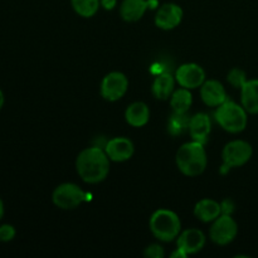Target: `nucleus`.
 <instances>
[{"mask_svg":"<svg viewBox=\"0 0 258 258\" xmlns=\"http://www.w3.org/2000/svg\"><path fill=\"white\" fill-rule=\"evenodd\" d=\"M227 80H228V82L231 83L233 87L239 88V90H241V88L243 87L244 83L248 81L247 80L246 72H244L243 70H241V68H233V70H231V72L227 76Z\"/></svg>","mask_w":258,"mask_h":258,"instance_id":"23","label":"nucleus"},{"mask_svg":"<svg viewBox=\"0 0 258 258\" xmlns=\"http://www.w3.org/2000/svg\"><path fill=\"white\" fill-rule=\"evenodd\" d=\"M183 20V9L178 4L166 3L158 9L155 14V25L163 30H171Z\"/></svg>","mask_w":258,"mask_h":258,"instance_id":"10","label":"nucleus"},{"mask_svg":"<svg viewBox=\"0 0 258 258\" xmlns=\"http://www.w3.org/2000/svg\"><path fill=\"white\" fill-rule=\"evenodd\" d=\"M193 103V96H191L190 90L188 88H179L174 91L170 97V105L174 112L186 113Z\"/></svg>","mask_w":258,"mask_h":258,"instance_id":"20","label":"nucleus"},{"mask_svg":"<svg viewBox=\"0 0 258 258\" xmlns=\"http://www.w3.org/2000/svg\"><path fill=\"white\" fill-rule=\"evenodd\" d=\"M73 10L82 18H91L98 12L101 0H71Z\"/></svg>","mask_w":258,"mask_h":258,"instance_id":"21","label":"nucleus"},{"mask_svg":"<svg viewBox=\"0 0 258 258\" xmlns=\"http://www.w3.org/2000/svg\"><path fill=\"white\" fill-rule=\"evenodd\" d=\"M15 228L12 224H3L0 226V242H10L15 238Z\"/></svg>","mask_w":258,"mask_h":258,"instance_id":"25","label":"nucleus"},{"mask_svg":"<svg viewBox=\"0 0 258 258\" xmlns=\"http://www.w3.org/2000/svg\"><path fill=\"white\" fill-rule=\"evenodd\" d=\"M247 111L242 105H238L234 101L227 100L226 102L218 106L214 112V118L217 123L223 130L231 134H239L247 127L248 117Z\"/></svg>","mask_w":258,"mask_h":258,"instance_id":"4","label":"nucleus"},{"mask_svg":"<svg viewBox=\"0 0 258 258\" xmlns=\"http://www.w3.org/2000/svg\"><path fill=\"white\" fill-rule=\"evenodd\" d=\"M222 207V214H229L232 216V213L234 212V203L232 199H224L223 202L221 203Z\"/></svg>","mask_w":258,"mask_h":258,"instance_id":"26","label":"nucleus"},{"mask_svg":"<svg viewBox=\"0 0 258 258\" xmlns=\"http://www.w3.org/2000/svg\"><path fill=\"white\" fill-rule=\"evenodd\" d=\"M148 4H149V8L155 9V8L158 7V0H148Z\"/></svg>","mask_w":258,"mask_h":258,"instance_id":"29","label":"nucleus"},{"mask_svg":"<svg viewBox=\"0 0 258 258\" xmlns=\"http://www.w3.org/2000/svg\"><path fill=\"white\" fill-rule=\"evenodd\" d=\"M174 86H175V77H173L168 72L159 73L155 80H154L151 92H153L155 98L165 101L170 98L171 95H173Z\"/></svg>","mask_w":258,"mask_h":258,"instance_id":"18","label":"nucleus"},{"mask_svg":"<svg viewBox=\"0 0 258 258\" xmlns=\"http://www.w3.org/2000/svg\"><path fill=\"white\" fill-rule=\"evenodd\" d=\"M117 4V0H101V7L106 10H112Z\"/></svg>","mask_w":258,"mask_h":258,"instance_id":"27","label":"nucleus"},{"mask_svg":"<svg viewBox=\"0 0 258 258\" xmlns=\"http://www.w3.org/2000/svg\"><path fill=\"white\" fill-rule=\"evenodd\" d=\"M175 81L180 87L196 90L206 82V72L197 63H184L176 70Z\"/></svg>","mask_w":258,"mask_h":258,"instance_id":"9","label":"nucleus"},{"mask_svg":"<svg viewBox=\"0 0 258 258\" xmlns=\"http://www.w3.org/2000/svg\"><path fill=\"white\" fill-rule=\"evenodd\" d=\"M149 9L148 0H123L120 5V15L125 22L140 20Z\"/></svg>","mask_w":258,"mask_h":258,"instance_id":"15","label":"nucleus"},{"mask_svg":"<svg viewBox=\"0 0 258 258\" xmlns=\"http://www.w3.org/2000/svg\"><path fill=\"white\" fill-rule=\"evenodd\" d=\"M241 105L251 115L258 113V80H248L241 88Z\"/></svg>","mask_w":258,"mask_h":258,"instance_id":"19","label":"nucleus"},{"mask_svg":"<svg viewBox=\"0 0 258 258\" xmlns=\"http://www.w3.org/2000/svg\"><path fill=\"white\" fill-rule=\"evenodd\" d=\"M238 233V224L229 214H221L212 222L209 237L218 246H226L234 241Z\"/></svg>","mask_w":258,"mask_h":258,"instance_id":"7","label":"nucleus"},{"mask_svg":"<svg viewBox=\"0 0 258 258\" xmlns=\"http://www.w3.org/2000/svg\"><path fill=\"white\" fill-rule=\"evenodd\" d=\"M189 120H190V118L188 117L186 113L174 112L173 115H171V117L169 118L168 123V130L169 133H170V135L178 136L181 135L184 131L188 130Z\"/></svg>","mask_w":258,"mask_h":258,"instance_id":"22","label":"nucleus"},{"mask_svg":"<svg viewBox=\"0 0 258 258\" xmlns=\"http://www.w3.org/2000/svg\"><path fill=\"white\" fill-rule=\"evenodd\" d=\"M222 214L221 203L213 199H202L194 207V216L204 223H211Z\"/></svg>","mask_w":258,"mask_h":258,"instance_id":"16","label":"nucleus"},{"mask_svg":"<svg viewBox=\"0 0 258 258\" xmlns=\"http://www.w3.org/2000/svg\"><path fill=\"white\" fill-rule=\"evenodd\" d=\"M88 199V194L75 183H63L54 189L52 201L57 208L63 211H72L78 208Z\"/></svg>","mask_w":258,"mask_h":258,"instance_id":"6","label":"nucleus"},{"mask_svg":"<svg viewBox=\"0 0 258 258\" xmlns=\"http://www.w3.org/2000/svg\"><path fill=\"white\" fill-rule=\"evenodd\" d=\"M253 154V149L249 143L244 140H233L229 141L224 146L222 151V159H223V165H222L219 173L227 174L232 168H239L244 164L248 163Z\"/></svg>","mask_w":258,"mask_h":258,"instance_id":"5","label":"nucleus"},{"mask_svg":"<svg viewBox=\"0 0 258 258\" xmlns=\"http://www.w3.org/2000/svg\"><path fill=\"white\" fill-rule=\"evenodd\" d=\"M149 227L155 238L161 242H171L181 232L180 218L170 209H158L150 217Z\"/></svg>","mask_w":258,"mask_h":258,"instance_id":"3","label":"nucleus"},{"mask_svg":"<svg viewBox=\"0 0 258 258\" xmlns=\"http://www.w3.org/2000/svg\"><path fill=\"white\" fill-rule=\"evenodd\" d=\"M144 256L146 258H163L165 256V252L160 244L153 243L144 249Z\"/></svg>","mask_w":258,"mask_h":258,"instance_id":"24","label":"nucleus"},{"mask_svg":"<svg viewBox=\"0 0 258 258\" xmlns=\"http://www.w3.org/2000/svg\"><path fill=\"white\" fill-rule=\"evenodd\" d=\"M3 216H4V203H3L2 198H0V219L3 218Z\"/></svg>","mask_w":258,"mask_h":258,"instance_id":"31","label":"nucleus"},{"mask_svg":"<svg viewBox=\"0 0 258 258\" xmlns=\"http://www.w3.org/2000/svg\"><path fill=\"white\" fill-rule=\"evenodd\" d=\"M170 256L173 258H186V257H188V254H186L184 251H181V249L176 248L175 251H174L173 253L170 254Z\"/></svg>","mask_w":258,"mask_h":258,"instance_id":"28","label":"nucleus"},{"mask_svg":"<svg viewBox=\"0 0 258 258\" xmlns=\"http://www.w3.org/2000/svg\"><path fill=\"white\" fill-rule=\"evenodd\" d=\"M126 122L133 127H143L149 122L150 118V110L148 105L144 102H134L128 105V107L125 111Z\"/></svg>","mask_w":258,"mask_h":258,"instance_id":"17","label":"nucleus"},{"mask_svg":"<svg viewBox=\"0 0 258 258\" xmlns=\"http://www.w3.org/2000/svg\"><path fill=\"white\" fill-rule=\"evenodd\" d=\"M175 163L184 175L193 178L203 174L208 164L204 144L194 140L183 144L176 151Z\"/></svg>","mask_w":258,"mask_h":258,"instance_id":"2","label":"nucleus"},{"mask_svg":"<svg viewBox=\"0 0 258 258\" xmlns=\"http://www.w3.org/2000/svg\"><path fill=\"white\" fill-rule=\"evenodd\" d=\"M188 131L194 141L206 144L212 131V120L209 115L204 112H199L191 116L190 120H189Z\"/></svg>","mask_w":258,"mask_h":258,"instance_id":"14","label":"nucleus"},{"mask_svg":"<svg viewBox=\"0 0 258 258\" xmlns=\"http://www.w3.org/2000/svg\"><path fill=\"white\" fill-rule=\"evenodd\" d=\"M4 102H5V98H4V93H3V91L0 90V111H2L3 106H4Z\"/></svg>","mask_w":258,"mask_h":258,"instance_id":"30","label":"nucleus"},{"mask_svg":"<svg viewBox=\"0 0 258 258\" xmlns=\"http://www.w3.org/2000/svg\"><path fill=\"white\" fill-rule=\"evenodd\" d=\"M110 158L105 149L91 146L78 154L76 170L85 183L98 184L107 178L110 173Z\"/></svg>","mask_w":258,"mask_h":258,"instance_id":"1","label":"nucleus"},{"mask_svg":"<svg viewBox=\"0 0 258 258\" xmlns=\"http://www.w3.org/2000/svg\"><path fill=\"white\" fill-rule=\"evenodd\" d=\"M128 80L123 73L121 72H111L103 77L101 82V96L106 101L115 102L121 100L127 92Z\"/></svg>","mask_w":258,"mask_h":258,"instance_id":"8","label":"nucleus"},{"mask_svg":"<svg viewBox=\"0 0 258 258\" xmlns=\"http://www.w3.org/2000/svg\"><path fill=\"white\" fill-rule=\"evenodd\" d=\"M105 151L111 161L115 163H123L133 158L134 144L130 139L127 138H113L106 144Z\"/></svg>","mask_w":258,"mask_h":258,"instance_id":"11","label":"nucleus"},{"mask_svg":"<svg viewBox=\"0 0 258 258\" xmlns=\"http://www.w3.org/2000/svg\"><path fill=\"white\" fill-rule=\"evenodd\" d=\"M201 97L202 101L209 107H218L228 100L226 88L217 80L206 81L201 86Z\"/></svg>","mask_w":258,"mask_h":258,"instance_id":"13","label":"nucleus"},{"mask_svg":"<svg viewBox=\"0 0 258 258\" xmlns=\"http://www.w3.org/2000/svg\"><path fill=\"white\" fill-rule=\"evenodd\" d=\"M178 248L185 252L186 254H196L206 246V236L202 231L197 228H189L180 232L176 238Z\"/></svg>","mask_w":258,"mask_h":258,"instance_id":"12","label":"nucleus"}]
</instances>
